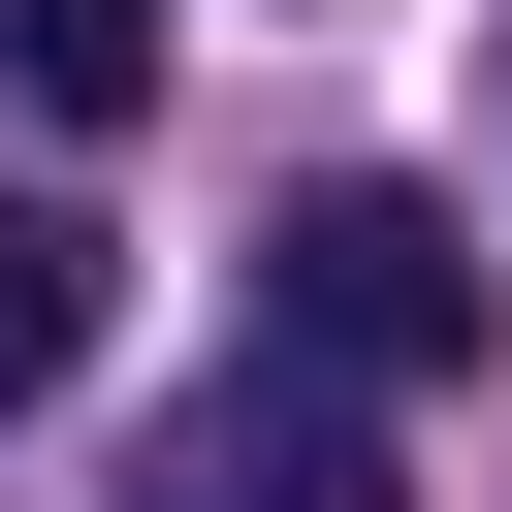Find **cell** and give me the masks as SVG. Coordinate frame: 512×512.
Listing matches in <instances>:
<instances>
[{
	"mask_svg": "<svg viewBox=\"0 0 512 512\" xmlns=\"http://www.w3.org/2000/svg\"><path fill=\"white\" fill-rule=\"evenodd\" d=\"M480 128H512V32H480Z\"/></svg>",
	"mask_w": 512,
	"mask_h": 512,
	"instance_id": "obj_5",
	"label": "cell"
},
{
	"mask_svg": "<svg viewBox=\"0 0 512 512\" xmlns=\"http://www.w3.org/2000/svg\"><path fill=\"white\" fill-rule=\"evenodd\" d=\"M0 64H32L64 128H128V96H160V0H0Z\"/></svg>",
	"mask_w": 512,
	"mask_h": 512,
	"instance_id": "obj_4",
	"label": "cell"
},
{
	"mask_svg": "<svg viewBox=\"0 0 512 512\" xmlns=\"http://www.w3.org/2000/svg\"><path fill=\"white\" fill-rule=\"evenodd\" d=\"M256 352H288V384H352V416H384V384H448V352H480V224H448V192H384V160H352V192H288V224H256Z\"/></svg>",
	"mask_w": 512,
	"mask_h": 512,
	"instance_id": "obj_1",
	"label": "cell"
},
{
	"mask_svg": "<svg viewBox=\"0 0 512 512\" xmlns=\"http://www.w3.org/2000/svg\"><path fill=\"white\" fill-rule=\"evenodd\" d=\"M64 384H96V224L0 192V416H64Z\"/></svg>",
	"mask_w": 512,
	"mask_h": 512,
	"instance_id": "obj_3",
	"label": "cell"
},
{
	"mask_svg": "<svg viewBox=\"0 0 512 512\" xmlns=\"http://www.w3.org/2000/svg\"><path fill=\"white\" fill-rule=\"evenodd\" d=\"M160 512H384V448H352V384H224L160 448Z\"/></svg>",
	"mask_w": 512,
	"mask_h": 512,
	"instance_id": "obj_2",
	"label": "cell"
}]
</instances>
